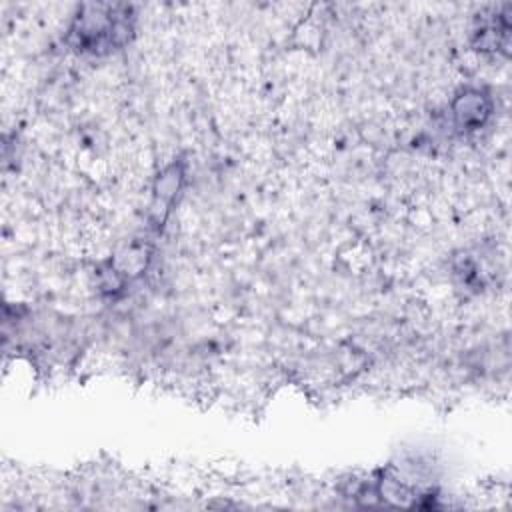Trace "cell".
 <instances>
[{
    "instance_id": "cell-1",
    "label": "cell",
    "mask_w": 512,
    "mask_h": 512,
    "mask_svg": "<svg viewBox=\"0 0 512 512\" xmlns=\"http://www.w3.org/2000/svg\"><path fill=\"white\" fill-rule=\"evenodd\" d=\"M132 32L134 18L128 6L86 4L70 24L68 44L80 54L102 56L128 44Z\"/></svg>"
},
{
    "instance_id": "cell-2",
    "label": "cell",
    "mask_w": 512,
    "mask_h": 512,
    "mask_svg": "<svg viewBox=\"0 0 512 512\" xmlns=\"http://www.w3.org/2000/svg\"><path fill=\"white\" fill-rule=\"evenodd\" d=\"M492 114V100L484 90L466 88L452 102V116L460 130L482 128Z\"/></svg>"
}]
</instances>
